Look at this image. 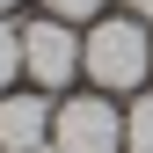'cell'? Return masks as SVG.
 <instances>
[{"mask_svg":"<svg viewBox=\"0 0 153 153\" xmlns=\"http://www.w3.org/2000/svg\"><path fill=\"white\" fill-rule=\"evenodd\" d=\"M7 7H15V0H0V15H7Z\"/></svg>","mask_w":153,"mask_h":153,"instance_id":"cell-9","label":"cell"},{"mask_svg":"<svg viewBox=\"0 0 153 153\" xmlns=\"http://www.w3.org/2000/svg\"><path fill=\"white\" fill-rule=\"evenodd\" d=\"M51 146V102L44 95H0V153H44Z\"/></svg>","mask_w":153,"mask_h":153,"instance_id":"cell-4","label":"cell"},{"mask_svg":"<svg viewBox=\"0 0 153 153\" xmlns=\"http://www.w3.org/2000/svg\"><path fill=\"white\" fill-rule=\"evenodd\" d=\"M44 15H59V22H88V15H102V0H44Z\"/></svg>","mask_w":153,"mask_h":153,"instance_id":"cell-7","label":"cell"},{"mask_svg":"<svg viewBox=\"0 0 153 153\" xmlns=\"http://www.w3.org/2000/svg\"><path fill=\"white\" fill-rule=\"evenodd\" d=\"M80 73L102 95H131V88H146V73H153V36L139 15H102L88 36H80Z\"/></svg>","mask_w":153,"mask_h":153,"instance_id":"cell-1","label":"cell"},{"mask_svg":"<svg viewBox=\"0 0 153 153\" xmlns=\"http://www.w3.org/2000/svg\"><path fill=\"white\" fill-rule=\"evenodd\" d=\"M124 15H139V22H153V0H124Z\"/></svg>","mask_w":153,"mask_h":153,"instance_id":"cell-8","label":"cell"},{"mask_svg":"<svg viewBox=\"0 0 153 153\" xmlns=\"http://www.w3.org/2000/svg\"><path fill=\"white\" fill-rule=\"evenodd\" d=\"M22 73L36 95L66 88L73 73H80V36H73V22H59V15H44V22L22 29Z\"/></svg>","mask_w":153,"mask_h":153,"instance_id":"cell-3","label":"cell"},{"mask_svg":"<svg viewBox=\"0 0 153 153\" xmlns=\"http://www.w3.org/2000/svg\"><path fill=\"white\" fill-rule=\"evenodd\" d=\"M124 153H153V95H139L124 109Z\"/></svg>","mask_w":153,"mask_h":153,"instance_id":"cell-5","label":"cell"},{"mask_svg":"<svg viewBox=\"0 0 153 153\" xmlns=\"http://www.w3.org/2000/svg\"><path fill=\"white\" fill-rule=\"evenodd\" d=\"M51 153H124V109L102 88L51 109Z\"/></svg>","mask_w":153,"mask_h":153,"instance_id":"cell-2","label":"cell"},{"mask_svg":"<svg viewBox=\"0 0 153 153\" xmlns=\"http://www.w3.org/2000/svg\"><path fill=\"white\" fill-rule=\"evenodd\" d=\"M15 73H22V29H7V15H0V95Z\"/></svg>","mask_w":153,"mask_h":153,"instance_id":"cell-6","label":"cell"}]
</instances>
